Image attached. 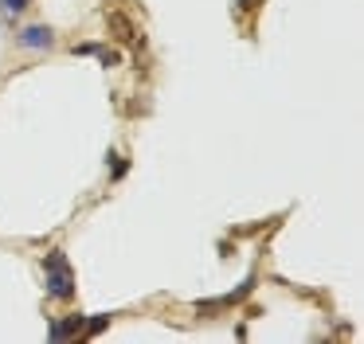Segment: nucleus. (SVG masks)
Listing matches in <instances>:
<instances>
[{"mask_svg": "<svg viewBox=\"0 0 364 344\" xmlns=\"http://www.w3.org/2000/svg\"><path fill=\"white\" fill-rule=\"evenodd\" d=\"M43 270H48V294L51 297H59V301L75 297V274H71V262H67L63 250H51L43 258Z\"/></svg>", "mask_w": 364, "mask_h": 344, "instance_id": "1", "label": "nucleus"}, {"mask_svg": "<svg viewBox=\"0 0 364 344\" xmlns=\"http://www.w3.org/2000/svg\"><path fill=\"white\" fill-rule=\"evenodd\" d=\"M106 28H110V39L114 43H137V28H134V20H129L126 12H106Z\"/></svg>", "mask_w": 364, "mask_h": 344, "instance_id": "2", "label": "nucleus"}, {"mask_svg": "<svg viewBox=\"0 0 364 344\" xmlns=\"http://www.w3.org/2000/svg\"><path fill=\"white\" fill-rule=\"evenodd\" d=\"M16 39H20L24 47H32V51H48V47L55 43V36H51V28H43V23H32V28H24Z\"/></svg>", "mask_w": 364, "mask_h": 344, "instance_id": "3", "label": "nucleus"}, {"mask_svg": "<svg viewBox=\"0 0 364 344\" xmlns=\"http://www.w3.org/2000/svg\"><path fill=\"white\" fill-rule=\"evenodd\" d=\"M82 321H87V317H79V313H71V317L55 321V325L48 328V336H51V340H71V336H82Z\"/></svg>", "mask_w": 364, "mask_h": 344, "instance_id": "4", "label": "nucleus"}, {"mask_svg": "<svg viewBox=\"0 0 364 344\" xmlns=\"http://www.w3.org/2000/svg\"><path fill=\"white\" fill-rule=\"evenodd\" d=\"M106 325H110V313H95V321H90V325L82 321V336H98Z\"/></svg>", "mask_w": 364, "mask_h": 344, "instance_id": "5", "label": "nucleus"}, {"mask_svg": "<svg viewBox=\"0 0 364 344\" xmlns=\"http://www.w3.org/2000/svg\"><path fill=\"white\" fill-rule=\"evenodd\" d=\"M98 63H102V67H118V63H122V51L106 47V51H98Z\"/></svg>", "mask_w": 364, "mask_h": 344, "instance_id": "6", "label": "nucleus"}, {"mask_svg": "<svg viewBox=\"0 0 364 344\" xmlns=\"http://www.w3.org/2000/svg\"><path fill=\"white\" fill-rule=\"evenodd\" d=\"M110 161H114V176H122V172H126V164H122V156H118V153H110Z\"/></svg>", "mask_w": 364, "mask_h": 344, "instance_id": "7", "label": "nucleus"}, {"mask_svg": "<svg viewBox=\"0 0 364 344\" xmlns=\"http://www.w3.org/2000/svg\"><path fill=\"white\" fill-rule=\"evenodd\" d=\"M4 4H9V8H12V12H20V8H24V4H28V0H4Z\"/></svg>", "mask_w": 364, "mask_h": 344, "instance_id": "8", "label": "nucleus"}]
</instances>
